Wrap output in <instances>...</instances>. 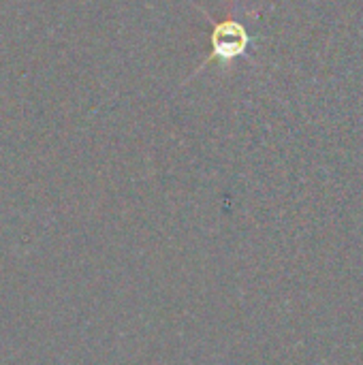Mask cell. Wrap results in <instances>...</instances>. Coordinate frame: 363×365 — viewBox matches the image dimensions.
Here are the masks:
<instances>
[{"instance_id": "cell-1", "label": "cell", "mask_w": 363, "mask_h": 365, "mask_svg": "<svg viewBox=\"0 0 363 365\" xmlns=\"http://www.w3.org/2000/svg\"><path fill=\"white\" fill-rule=\"evenodd\" d=\"M212 51L210 56L205 58L203 66L212 60H220V62H231L233 58L237 56H244L246 49H248V43H250V36L246 32V28L235 21V19H225L220 24L214 26V32H212ZM199 66V68H203Z\"/></svg>"}]
</instances>
